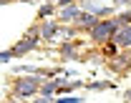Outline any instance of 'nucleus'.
Returning a JSON list of instances; mask_svg holds the SVG:
<instances>
[{
    "label": "nucleus",
    "mask_w": 131,
    "mask_h": 103,
    "mask_svg": "<svg viewBox=\"0 0 131 103\" xmlns=\"http://www.w3.org/2000/svg\"><path fill=\"white\" fill-rule=\"evenodd\" d=\"M118 28H121V20H118V18H116V20H98L88 33H91V38H93L96 43H108Z\"/></svg>",
    "instance_id": "obj_1"
},
{
    "label": "nucleus",
    "mask_w": 131,
    "mask_h": 103,
    "mask_svg": "<svg viewBox=\"0 0 131 103\" xmlns=\"http://www.w3.org/2000/svg\"><path fill=\"white\" fill-rule=\"evenodd\" d=\"M15 96L18 98H28V96H33V93H38L40 91V75H28V78H18L15 81Z\"/></svg>",
    "instance_id": "obj_2"
},
{
    "label": "nucleus",
    "mask_w": 131,
    "mask_h": 103,
    "mask_svg": "<svg viewBox=\"0 0 131 103\" xmlns=\"http://www.w3.org/2000/svg\"><path fill=\"white\" fill-rule=\"evenodd\" d=\"M38 43H40V35H28L25 40H20L13 45V55L20 58V55H25V53H30L33 48H38Z\"/></svg>",
    "instance_id": "obj_3"
},
{
    "label": "nucleus",
    "mask_w": 131,
    "mask_h": 103,
    "mask_svg": "<svg viewBox=\"0 0 131 103\" xmlns=\"http://www.w3.org/2000/svg\"><path fill=\"white\" fill-rule=\"evenodd\" d=\"M111 40H114L118 48H131V23H129V25H121V28L114 33Z\"/></svg>",
    "instance_id": "obj_4"
},
{
    "label": "nucleus",
    "mask_w": 131,
    "mask_h": 103,
    "mask_svg": "<svg viewBox=\"0 0 131 103\" xmlns=\"http://www.w3.org/2000/svg\"><path fill=\"white\" fill-rule=\"evenodd\" d=\"M98 20H101V18H98L96 13H81V15L76 18V25H78V28H83V30H91Z\"/></svg>",
    "instance_id": "obj_5"
},
{
    "label": "nucleus",
    "mask_w": 131,
    "mask_h": 103,
    "mask_svg": "<svg viewBox=\"0 0 131 103\" xmlns=\"http://www.w3.org/2000/svg\"><path fill=\"white\" fill-rule=\"evenodd\" d=\"M81 13L83 10L76 3H73V5H66V8H61V20H63V23H76V18L81 15Z\"/></svg>",
    "instance_id": "obj_6"
},
{
    "label": "nucleus",
    "mask_w": 131,
    "mask_h": 103,
    "mask_svg": "<svg viewBox=\"0 0 131 103\" xmlns=\"http://www.w3.org/2000/svg\"><path fill=\"white\" fill-rule=\"evenodd\" d=\"M58 35V25L53 23V20H46L43 25H40V38L43 40H50V38H56Z\"/></svg>",
    "instance_id": "obj_7"
},
{
    "label": "nucleus",
    "mask_w": 131,
    "mask_h": 103,
    "mask_svg": "<svg viewBox=\"0 0 131 103\" xmlns=\"http://www.w3.org/2000/svg\"><path fill=\"white\" fill-rule=\"evenodd\" d=\"M111 68H114L116 73L126 70V68H129V58H126V55H114V60H111Z\"/></svg>",
    "instance_id": "obj_8"
},
{
    "label": "nucleus",
    "mask_w": 131,
    "mask_h": 103,
    "mask_svg": "<svg viewBox=\"0 0 131 103\" xmlns=\"http://www.w3.org/2000/svg\"><path fill=\"white\" fill-rule=\"evenodd\" d=\"M61 55H63V58H76V45H73L71 40H63V45H61Z\"/></svg>",
    "instance_id": "obj_9"
},
{
    "label": "nucleus",
    "mask_w": 131,
    "mask_h": 103,
    "mask_svg": "<svg viewBox=\"0 0 131 103\" xmlns=\"http://www.w3.org/2000/svg\"><path fill=\"white\" fill-rule=\"evenodd\" d=\"M86 8H88L91 13H96V15H108V13H111L108 8H103V5H93V3H86Z\"/></svg>",
    "instance_id": "obj_10"
},
{
    "label": "nucleus",
    "mask_w": 131,
    "mask_h": 103,
    "mask_svg": "<svg viewBox=\"0 0 131 103\" xmlns=\"http://www.w3.org/2000/svg\"><path fill=\"white\" fill-rule=\"evenodd\" d=\"M114 83L111 81H98V83H88V88H93V91H101V88H111Z\"/></svg>",
    "instance_id": "obj_11"
},
{
    "label": "nucleus",
    "mask_w": 131,
    "mask_h": 103,
    "mask_svg": "<svg viewBox=\"0 0 131 103\" xmlns=\"http://www.w3.org/2000/svg\"><path fill=\"white\" fill-rule=\"evenodd\" d=\"M13 58H15V55H13V48H10V50H3V53H0V63H8V60H13Z\"/></svg>",
    "instance_id": "obj_12"
},
{
    "label": "nucleus",
    "mask_w": 131,
    "mask_h": 103,
    "mask_svg": "<svg viewBox=\"0 0 131 103\" xmlns=\"http://www.w3.org/2000/svg\"><path fill=\"white\" fill-rule=\"evenodd\" d=\"M116 50H118V45H116L114 40H108V45H106V53H108V55H116Z\"/></svg>",
    "instance_id": "obj_13"
},
{
    "label": "nucleus",
    "mask_w": 131,
    "mask_h": 103,
    "mask_svg": "<svg viewBox=\"0 0 131 103\" xmlns=\"http://www.w3.org/2000/svg\"><path fill=\"white\" fill-rule=\"evenodd\" d=\"M56 101H61V103H78V101H83V98H76V96H66V98H56Z\"/></svg>",
    "instance_id": "obj_14"
},
{
    "label": "nucleus",
    "mask_w": 131,
    "mask_h": 103,
    "mask_svg": "<svg viewBox=\"0 0 131 103\" xmlns=\"http://www.w3.org/2000/svg\"><path fill=\"white\" fill-rule=\"evenodd\" d=\"M50 13H53V5H43L38 15H40V18H46V15H50Z\"/></svg>",
    "instance_id": "obj_15"
},
{
    "label": "nucleus",
    "mask_w": 131,
    "mask_h": 103,
    "mask_svg": "<svg viewBox=\"0 0 131 103\" xmlns=\"http://www.w3.org/2000/svg\"><path fill=\"white\" fill-rule=\"evenodd\" d=\"M118 20H121V25H129V23H131V13H124Z\"/></svg>",
    "instance_id": "obj_16"
},
{
    "label": "nucleus",
    "mask_w": 131,
    "mask_h": 103,
    "mask_svg": "<svg viewBox=\"0 0 131 103\" xmlns=\"http://www.w3.org/2000/svg\"><path fill=\"white\" fill-rule=\"evenodd\" d=\"M73 3H76V0H56V5H58V8H66V5H73Z\"/></svg>",
    "instance_id": "obj_17"
},
{
    "label": "nucleus",
    "mask_w": 131,
    "mask_h": 103,
    "mask_svg": "<svg viewBox=\"0 0 131 103\" xmlns=\"http://www.w3.org/2000/svg\"><path fill=\"white\" fill-rule=\"evenodd\" d=\"M124 98H126V101H131V91H126V93H124Z\"/></svg>",
    "instance_id": "obj_18"
},
{
    "label": "nucleus",
    "mask_w": 131,
    "mask_h": 103,
    "mask_svg": "<svg viewBox=\"0 0 131 103\" xmlns=\"http://www.w3.org/2000/svg\"><path fill=\"white\" fill-rule=\"evenodd\" d=\"M116 3H121V5H124V3H131V0H116Z\"/></svg>",
    "instance_id": "obj_19"
},
{
    "label": "nucleus",
    "mask_w": 131,
    "mask_h": 103,
    "mask_svg": "<svg viewBox=\"0 0 131 103\" xmlns=\"http://www.w3.org/2000/svg\"><path fill=\"white\" fill-rule=\"evenodd\" d=\"M3 3H8V0H3Z\"/></svg>",
    "instance_id": "obj_20"
},
{
    "label": "nucleus",
    "mask_w": 131,
    "mask_h": 103,
    "mask_svg": "<svg viewBox=\"0 0 131 103\" xmlns=\"http://www.w3.org/2000/svg\"><path fill=\"white\" fill-rule=\"evenodd\" d=\"M28 3H33V0H28Z\"/></svg>",
    "instance_id": "obj_21"
}]
</instances>
